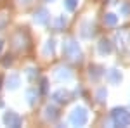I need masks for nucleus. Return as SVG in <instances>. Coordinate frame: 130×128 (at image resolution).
Wrapping results in <instances>:
<instances>
[{"label": "nucleus", "mask_w": 130, "mask_h": 128, "mask_svg": "<svg viewBox=\"0 0 130 128\" xmlns=\"http://www.w3.org/2000/svg\"><path fill=\"white\" fill-rule=\"evenodd\" d=\"M62 50H64V56H66L70 61H82V50H80L78 43H76L75 40H68V42H64Z\"/></svg>", "instance_id": "f257e3e1"}, {"label": "nucleus", "mask_w": 130, "mask_h": 128, "mask_svg": "<svg viewBox=\"0 0 130 128\" xmlns=\"http://www.w3.org/2000/svg\"><path fill=\"white\" fill-rule=\"evenodd\" d=\"M111 119L115 126H128L130 125V113L125 109H115L111 113Z\"/></svg>", "instance_id": "f03ea898"}, {"label": "nucleus", "mask_w": 130, "mask_h": 128, "mask_svg": "<svg viewBox=\"0 0 130 128\" xmlns=\"http://www.w3.org/2000/svg\"><path fill=\"white\" fill-rule=\"evenodd\" d=\"M87 119H89V113H87V109H85V107H76V109H73V113H71L70 123H71V125H75V126H83V125L87 123Z\"/></svg>", "instance_id": "7ed1b4c3"}, {"label": "nucleus", "mask_w": 130, "mask_h": 128, "mask_svg": "<svg viewBox=\"0 0 130 128\" xmlns=\"http://www.w3.org/2000/svg\"><path fill=\"white\" fill-rule=\"evenodd\" d=\"M4 123H5L7 126L18 128V126H21L23 119H21V116H19V114H16L14 111H9V113H5V116H4Z\"/></svg>", "instance_id": "20e7f679"}, {"label": "nucleus", "mask_w": 130, "mask_h": 128, "mask_svg": "<svg viewBox=\"0 0 130 128\" xmlns=\"http://www.w3.org/2000/svg\"><path fill=\"white\" fill-rule=\"evenodd\" d=\"M49 19H50V16L45 9H40L38 12H35V23H38V24H47Z\"/></svg>", "instance_id": "39448f33"}, {"label": "nucleus", "mask_w": 130, "mask_h": 128, "mask_svg": "<svg viewBox=\"0 0 130 128\" xmlns=\"http://www.w3.org/2000/svg\"><path fill=\"white\" fill-rule=\"evenodd\" d=\"M52 99H56L57 102H68L70 100V92L64 90V88H59L57 92L52 94Z\"/></svg>", "instance_id": "423d86ee"}, {"label": "nucleus", "mask_w": 130, "mask_h": 128, "mask_svg": "<svg viewBox=\"0 0 130 128\" xmlns=\"http://www.w3.org/2000/svg\"><path fill=\"white\" fill-rule=\"evenodd\" d=\"M108 80H109L111 83H120V80H121L120 71L118 69H111L109 73H108Z\"/></svg>", "instance_id": "0eeeda50"}, {"label": "nucleus", "mask_w": 130, "mask_h": 128, "mask_svg": "<svg viewBox=\"0 0 130 128\" xmlns=\"http://www.w3.org/2000/svg\"><path fill=\"white\" fill-rule=\"evenodd\" d=\"M56 78L59 80V81H62V80H66V81H68V80H71V73L68 71V69H62V68H61L59 71L56 73Z\"/></svg>", "instance_id": "6e6552de"}, {"label": "nucleus", "mask_w": 130, "mask_h": 128, "mask_svg": "<svg viewBox=\"0 0 130 128\" xmlns=\"http://www.w3.org/2000/svg\"><path fill=\"white\" fill-rule=\"evenodd\" d=\"M18 85H19V76L18 75H10L9 80H7V87L14 90V88H18Z\"/></svg>", "instance_id": "1a4fd4ad"}, {"label": "nucleus", "mask_w": 130, "mask_h": 128, "mask_svg": "<svg viewBox=\"0 0 130 128\" xmlns=\"http://www.w3.org/2000/svg\"><path fill=\"white\" fill-rule=\"evenodd\" d=\"M99 52L101 54H109L111 52V43L108 42V40H102L99 43Z\"/></svg>", "instance_id": "9d476101"}, {"label": "nucleus", "mask_w": 130, "mask_h": 128, "mask_svg": "<svg viewBox=\"0 0 130 128\" xmlns=\"http://www.w3.org/2000/svg\"><path fill=\"white\" fill-rule=\"evenodd\" d=\"M104 23H106L108 26H115V24L118 23V16H115V14H106V16H104Z\"/></svg>", "instance_id": "9b49d317"}, {"label": "nucleus", "mask_w": 130, "mask_h": 128, "mask_svg": "<svg viewBox=\"0 0 130 128\" xmlns=\"http://www.w3.org/2000/svg\"><path fill=\"white\" fill-rule=\"evenodd\" d=\"M45 118L47 119H56L57 118V109L52 107V106H49V107L45 109Z\"/></svg>", "instance_id": "f8f14e48"}, {"label": "nucleus", "mask_w": 130, "mask_h": 128, "mask_svg": "<svg viewBox=\"0 0 130 128\" xmlns=\"http://www.w3.org/2000/svg\"><path fill=\"white\" fill-rule=\"evenodd\" d=\"M62 26H66V17H64V16L57 17L56 23H54V28H56V30H62Z\"/></svg>", "instance_id": "ddd939ff"}, {"label": "nucleus", "mask_w": 130, "mask_h": 128, "mask_svg": "<svg viewBox=\"0 0 130 128\" xmlns=\"http://www.w3.org/2000/svg\"><path fill=\"white\" fill-rule=\"evenodd\" d=\"M76 5H78V2H76V0H64V7H66L68 10H71V12L76 9Z\"/></svg>", "instance_id": "4468645a"}, {"label": "nucleus", "mask_w": 130, "mask_h": 128, "mask_svg": "<svg viewBox=\"0 0 130 128\" xmlns=\"http://www.w3.org/2000/svg\"><path fill=\"white\" fill-rule=\"evenodd\" d=\"M26 97H28V102H30L31 106L37 102V94H35V90H28V92H26Z\"/></svg>", "instance_id": "2eb2a0df"}, {"label": "nucleus", "mask_w": 130, "mask_h": 128, "mask_svg": "<svg viewBox=\"0 0 130 128\" xmlns=\"http://www.w3.org/2000/svg\"><path fill=\"white\" fill-rule=\"evenodd\" d=\"M45 54H54V40H49L45 45Z\"/></svg>", "instance_id": "dca6fc26"}, {"label": "nucleus", "mask_w": 130, "mask_h": 128, "mask_svg": "<svg viewBox=\"0 0 130 128\" xmlns=\"http://www.w3.org/2000/svg\"><path fill=\"white\" fill-rule=\"evenodd\" d=\"M104 97H106V90H104V88L97 90V100H99V102H102V100H104Z\"/></svg>", "instance_id": "f3484780"}, {"label": "nucleus", "mask_w": 130, "mask_h": 128, "mask_svg": "<svg viewBox=\"0 0 130 128\" xmlns=\"http://www.w3.org/2000/svg\"><path fill=\"white\" fill-rule=\"evenodd\" d=\"M121 12H123V14H128L130 12V4H123V5H121Z\"/></svg>", "instance_id": "a211bd4d"}, {"label": "nucleus", "mask_w": 130, "mask_h": 128, "mask_svg": "<svg viewBox=\"0 0 130 128\" xmlns=\"http://www.w3.org/2000/svg\"><path fill=\"white\" fill-rule=\"evenodd\" d=\"M21 4H28V2H30V0H19Z\"/></svg>", "instance_id": "6ab92c4d"}, {"label": "nucleus", "mask_w": 130, "mask_h": 128, "mask_svg": "<svg viewBox=\"0 0 130 128\" xmlns=\"http://www.w3.org/2000/svg\"><path fill=\"white\" fill-rule=\"evenodd\" d=\"M0 50H2V42H0Z\"/></svg>", "instance_id": "aec40b11"}, {"label": "nucleus", "mask_w": 130, "mask_h": 128, "mask_svg": "<svg viewBox=\"0 0 130 128\" xmlns=\"http://www.w3.org/2000/svg\"><path fill=\"white\" fill-rule=\"evenodd\" d=\"M47 2H52V0H47Z\"/></svg>", "instance_id": "412c9836"}]
</instances>
